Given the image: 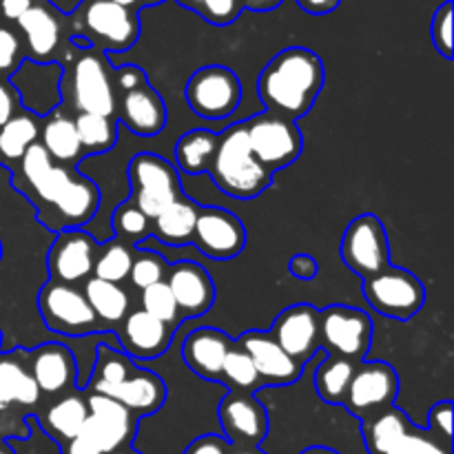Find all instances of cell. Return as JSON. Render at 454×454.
Masks as SVG:
<instances>
[{
	"label": "cell",
	"instance_id": "d6986e66",
	"mask_svg": "<svg viewBox=\"0 0 454 454\" xmlns=\"http://www.w3.org/2000/svg\"><path fill=\"white\" fill-rule=\"evenodd\" d=\"M16 27L18 34L22 35V44L34 62H47L60 47L62 25L49 3L34 0V4L18 18Z\"/></svg>",
	"mask_w": 454,
	"mask_h": 454
},
{
	"label": "cell",
	"instance_id": "52a82bcc",
	"mask_svg": "<svg viewBox=\"0 0 454 454\" xmlns=\"http://www.w3.org/2000/svg\"><path fill=\"white\" fill-rule=\"evenodd\" d=\"M38 306L44 324L62 335L80 337L98 328V317L93 315L87 297L71 284L49 282L40 291Z\"/></svg>",
	"mask_w": 454,
	"mask_h": 454
},
{
	"label": "cell",
	"instance_id": "1f68e13d",
	"mask_svg": "<svg viewBox=\"0 0 454 454\" xmlns=\"http://www.w3.org/2000/svg\"><path fill=\"white\" fill-rule=\"evenodd\" d=\"M84 419H87V402L78 395H67L47 411L44 428L65 446L67 442L78 439Z\"/></svg>",
	"mask_w": 454,
	"mask_h": 454
},
{
	"label": "cell",
	"instance_id": "ba28073f",
	"mask_svg": "<svg viewBox=\"0 0 454 454\" xmlns=\"http://www.w3.org/2000/svg\"><path fill=\"white\" fill-rule=\"evenodd\" d=\"M71 91L80 114L111 118L115 114V87L105 58L98 51L80 53L71 67Z\"/></svg>",
	"mask_w": 454,
	"mask_h": 454
},
{
	"label": "cell",
	"instance_id": "ab89813d",
	"mask_svg": "<svg viewBox=\"0 0 454 454\" xmlns=\"http://www.w3.org/2000/svg\"><path fill=\"white\" fill-rule=\"evenodd\" d=\"M222 380H226L238 390H253L260 384V375H257L251 357L242 348H231L226 353L224 364H222Z\"/></svg>",
	"mask_w": 454,
	"mask_h": 454
},
{
	"label": "cell",
	"instance_id": "b9f144b4",
	"mask_svg": "<svg viewBox=\"0 0 454 454\" xmlns=\"http://www.w3.org/2000/svg\"><path fill=\"white\" fill-rule=\"evenodd\" d=\"M186 9H193L195 13L207 22L217 27H226L242 13V0H177Z\"/></svg>",
	"mask_w": 454,
	"mask_h": 454
},
{
	"label": "cell",
	"instance_id": "bcb514c9",
	"mask_svg": "<svg viewBox=\"0 0 454 454\" xmlns=\"http://www.w3.org/2000/svg\"><path fill=\"white\" fill-rule=\"evenodd\" d=\"M430 34H433V44L437 51L443 58H452V0H446L434 12Z\"/></svg>",
	"mask_w": 454,
	"mask_h": 454
},
{
	"label": "cell",
	"instance_id": "e575fe53",
	"mask_svg": "<svg viewBox=\"0 0 454 454\" xmlns=\"http://www.w3.org/2000/svg\"><path fill=\"white\" fill-rule=\"evenodd\" d=\"M133 264V251L122 239H111L105 247L98 248L96 262H93V275L105 282L120 284L129 278Z\"/></svg>",
	"mask_w": 454,
	"mask_h": 454
},
{
	"label": "cell",
	"instance_id": "4fadbf2b",
	"mask_svg": "<svg viewBox=\"0 0 454 454\" xmlns=\"http://www.w3.org/2000/svg\"><path fill=\"white\" fill-rule=\"evenodd\" d=\"M193 242L204 255L213 257V260H229L244 248L247 231H244L242 222L224 208H200Z\"/></svg>",
	"mask_w": 454,
	"mask_h": 454
},
{
	"label": "cell",
	"instance_id": "ee69618b",
	"mask_svg": "<svg viewBox=\"0 0 454 454\" xmlns=\"http://www.w3.org/2000/svg\"><path fill=\"white\" fill-rule=\"evenodd\" d=\"M22 40L20 34L7 22H0V78L13 75L22 65Z\"/></svg>",
	"mask_w": 454,
	"mask_h": 454
},
{
	"label": "cell",
	"instance_id": "be15d7a7",
	"mask_svg": "<svg viewBox=\"0 0 454 454\" xmlns=\"http://www.w3.org/2000/svg\"><path fill=\"white\" fill-rule=\"evenodd\" d=\"M145 3H162V0H142V4Z\"/></svg>",
	"mask_w": 454,
	"mask_h": 454
},
{
	"label": "cell",
	"instance_id": "03108f58",
	"mask_svg": "<svg viewBox=\"0 0 454 454\" xmlns=\"http://www.w3.org/2000/svg\"><path fill=\"white\" fill-rule=\"evenodd\" d=\"M0 253H3V247H0Z\"/></svg>",
	"mask_w": 454,
	"mask_h": 454
},
{
	"label": "cell",
	"instance_id": "d590c367",
	"mask_svg": "<svg viewBox=\"0 0 454 454\" xmlns=\"http://www.w3.org/2000/svg\"><path fill=\"white\" fill-rule=\"evenodd\" d=\"M75 131H78V140L82 149L87 151H106L114 146L118 129L111 118L96 114H78L74 120Z\"/></svg>",
	"mask_w": 454,
	"mask_h": 454
},
{
	"label": "cell",
	"instance_id": "681fc988",
	"mask_svg": "<svg viewBox=\"0 0 454 454\" xmlns=\"http://www.w3.org/2000/svg\"><path fill=\"white\" fill-rule=\"evenodd\" d=\"M229 443L224 442L217 434H207V437H200L186 448L184 454H229Z\"/></svg>",
	"mask_w": 454,
	"mask_h": 454
},
{
	"label": "cell",
	"instance_id": "9f6ffc18",
	"mask_svg": "<svg viewBox=\"0 0 454 454\" xmlns=\"http://www.w3.org/2000/svg\"><path fill=\"white\" fill-rule=\"evenodd\" d=\"M62 454H100V452L93 450L91 446H87V443L80 442V439H74V442H67L65 446H62Z\"/></svg>",
	"mask_w": 454,
	"mask_h": 454
},
{
	"label": "cell",
	"instance_id": "c3c4849f",
	"mask_svg": "<svg viewBox=\"0 0 454 454\" xmlns=\"http://www.w3.org/2000/svg\"><path fill=\"white\" fill-rule=\"evenodd\" d=\"M146 84L145 74L142 69H137L136 65H127V67H120L115 71V78H114V87H120L124 93L133 91V89H140Z\"/></svg>",
	"mask_w": 454,
	"mask_h": 454
},
{
	"label": "cell",
	"instance_id": "91938a15",
	"mask_svg": "<svg viewBox=\"0 0 454 454\" xmlns=\"http://www.w3.org/2000/svg\"><path fill=\"white\" fill-rule=\"evenodd\" d=\"M229 454H266V452H262L260 448H233V450H229Z\"/></svg>",
	"mask_w": 454,
	"mask_h": 454
},
{
	"label": "cell",
	"instance_id": "30bf717a",
	"mask_svg": "<svg viewBox=\"0 0 454 454\" xmlns=\"http://www.w3.org/2000/svg\"><path fill=\"white\" fill-rule=\"evenodd\" d=\"M341 257L364 279L388 269V238L375 215H359L350 222L341 238Z\"/></svg>",
	"mask_w": 454,
	"mask_h": 454
},
{
	"label": "cell",
	"instance_id": "836d02e7",
	"mask_svg": "<svg viewBox=\"0 0 454 454\" xmlns=\"http://www.w3.org/2000/svg\"><path fill=\"white\" fill-rule=\"evenodd\" d=\"M355 368L357 366L353 359L340 357V355L324 359V364L315 372V386H317L319 397L328 403H344Z\"/></svg>",
	"mask_w": 454,
	"mask_h": 454
},
{
	"label": "cell",
	"instance_id": "816d5d0a",
	"mask_svg": "<svg viewBox=\"0 0 454 454\" xmlns=\"http://www.w3.org/2000/svg\"><path fill=\"white\" fill-rule=\"evenodd\" d=\"M288 270L295 275L297 279H313L317 275V260L309 253H297L295 257H291L288 262Z\"/></svg>",
	"mask_w": 454,
	"mask_h": 454
},
{
	"label": "cell",
	"instance_id": "4dcf8cb0",
	"mask_svg": "<svg viewBox=\"0 0 454 454\" xmlns=\"http://www.w3.org/2000/svg\"><path fill=\"white\" fill-rule=\"evenodd\" d=\"M43 149L51 155L53 162L71 164L82 153V145L78 140L74 120L67 115H51L43 127Z\"/></svg>",
	"mask_w": 454,
	"mask_h": 454
},
{
	"label": "cell",
	"instance_id": "4316f807",
	"mask_svg": "<svg viewBox=\"0 0 454 454\" xmlns=\"http://www.w3.org/2000/svg\"><path fill=\"white\" fill-rule=\"evenodd\" d=\"M84 297L91 306L98 322L118 324L129 313V295L120 284L105 282V279L89 278L84 282Z\"/></svg>",
	"mask_w": 454,
	"mask_h": 454
},
{
	"label": "cell",
	"instance_id": "ffe728a7",
	"mask_svg": "<svg viewBox=\"0 0 454 454\" xmlns=\"http://www.w3.org/2000/svg\"><path fill=\"white\" fill-rule=\"evenodd\" d=\"M173 328L160 319L151 317L142 309L129 310L120 328V344L129 357L153 359L160 357L171 344Z\"/></svg>",
	"mask_w": 454,
	"mask_h": 454
},
{
	"label": "cell",
	"instance_id": "f35d334b",
	"mask_svg": "<svg viewBox=\"0 0 454 454\" xmlns=\"http://www.w3.org/2000/svg\"><path fill=\"white\" fill-rule=\"evenodd\" d=\"M136 368L131 366L127 357L122 353L114 348H106V346H100L98 348L96 357V368H93L91 386L96 384H120V381L127 380Z\"/></svg>",
	"mask_w": 454,
	"mask_h": 454
},
{
	"label": "cell",
	"instance_id": "e7e4bbea",
	"mask_svg": "<svg viewBox=\"0 0 454 454\" xmlns=\"http://www.w3.org/2000/svg\"><path fill=\"white\" fill-rule=\"evenodd\" d=\"M0 341H3V335H0Z\"/></svg>",
	"mask_w": 454,
	"mask_h": 454
},
{
	"label": "cell",
	"instance_id": "9a60e30c",
	"mask_svg": "<svg viewBox=\"0 0 454 454\" xmlns=\"http://www.w3.org/2000/svg\"><path fill=\"white\" fill-rule=\"evenodd\" d=\"M98 244L84 231H65L58 235L49 253V269L56 282L78 284L87 282L93 273V262H96Z\"/></svg>",
	"mask_w": 454,
	"mask_h": 454
},
{
	"label": "cell",
	"instance_id": "7a4b0ae2",
	"mask_svg": "<svg viewBox=\"0 0 454 454\" xmlns=\"http://www.w3.org/2000/svg\"><path fill=\"white\" fill-rule=\"evenodd\" d=\"M208 171L215 184L231 198H255L270 184V171L253 155L242 124L217 136V149Z\"/></svg>",
	"mask_w": 454,
	"mask_h": 454
},
{
	"label": "cell",
	"instance_id": "f907efd6",
	"mask_svg": "<svg viewBox=\"0 0 454 454\" xmlns=\"http://www.w3.org/2000/svg\"><path fill=\"white\" fill-rule=\"evenodd\" d=\"M18 93L4 78H0V127L16 115Z\"/></svg>",
	"mask_w": 454,
	"mask_h": 454
},
{
	"label": "cell",
	"instance_id": "7402d4cb",
	"mask_svg": "<svg viewBox=\"0 0 454 454\" xmlns=\"http://www.w3.org/2000/svg\"><path fill=\"white\" fill-rule=\"evenodd\" d=\"M242 350L251 357L260 380L273 381V384H291L300 377L301 362L284 353V348L270 337V333H248V335H244Z\"/></svg>",
	"mask_w": 454,
	"mask_h": 454
},
{
	"label": "cell",
	"instance_id": "f5cc1de1",
	"mask_svg": "<svg viewBox=\"0 0 454 454\" xmlns=\"http://www.w3.org/2000/svg\"><path fill=\"white\" fill-rule=\"evenodd\" d=\"M34 4V0H0V22H18V18Z\"/></svg>",
	"mask_w": 454,
	"mask_h": 454
},
{
	"label": "cell",
	"instance_id": "ac0fdd59",
	"mask_svg": "<svg viewBox=\"0 0 454 454\" xmlns=\"http://www.w3.org/2000/svg\"><path fill=\"white\" fill-rule=\"evenodd\" d=\"M270 337L297 362L309 359L319 344V313L306 304L291 306L273 324Z\"/></svg>",
	"mask_w": 454,
	"mask_h": 454
},
{
	"label": "cell",
	"instance_id": "7c38bea8",
	"mask_svg": "<svg viewBox=\"0 0 454 454\" xmlns=\"http://www.w3.org/2000/svg\"><path fill=\"white\" fill-rule=\"evenodd\" d=\"M395 395H397V375L393 368L388 364L368 362L355 368L344 403L350 412L368 419L393 406Z\"/></svg>",
	"mask_w": 454,
	"mask_h": 454
},
{
	"label": "cell",
	"instance_id": "94428289",
	"mask_svg": "<svg viewBox=\"0 0 454 454\" xmlns=\"http://www.w3.org/2000/svg\"><path fill=\"white\" fill-rule=\"evenodd\" d=\"M0 454H16V450H13L4 439H0Z\"/></svg>",
	"mask_w": 454,
	"mask_h": 454
},
{
	"label": "cell",
	"instance_id": "cb8c5ba5",
	"mask_svg": "<svg viewBox=\"0 0 454 454\" xmlns=\"http://www.w3.org/2000/svg\"><path fill=\"white\" fill-rule=\"evenodd\" d=\"M233 348L229 337L215 328H198L182 346V357L195 375L204 380H220L226 353Z\"/></svg>",
	"mask_w": 454,
	"mask_h": 454
},
{
	"label": "cell",
	"instance_id": "11a10c76",
	"mask_svg": "<svg viewBox=\"0 0 454 454\" xmlns=\"http://www.w3.org/2000/svg\"><path fill=\"white\" fill-rule=\"evenodd\" d=\"M284 0H242V9H251V12H270L278 9Z\"/></svg>",
	"mask_w": 454,
	"mask_h": 454
},
{
	"label": "cell",
	"instance_id": "44dd1931",
	"mask_svg": "<svg viewBox=\"0 0 454 454\" xmlns=\"http://www.w3.org/2000/svg\"><path fill=\"white\" fill-rule=\"evenodd\" d=\"M91 390L98 395H106V397L115 399L127 411H131L133 415L155 412L164 403V397H167L162 380L153 375V372L140 371V368H136L120 384H96L91 386Z\"/></svg>",
	"mask_w": 454,
	"mask_h": 454
},
{
	"label": "cell",
	"instance_id": "e0dca14e",
	"mask_svg": "<svg viewBox=\"0 0 454 454\" xmlns=\"http://www.w3.org/2000/svg\"><path fill=\"white\" fill-rule=\"evenodd\" d=\"M40 399V390L29 368L18 355H0V439L12 437L13 408H31Z\"/></svg>",
	"mask_w": 454,
	"mask_h": 454
},
{
	"label": "cell",
	"instance_id": "484cf974",
	"mask_svg": "<svg viewBox=\"0 0 454 454\" xmlns=\"http://www.w3.org/2000/svg\"><path fill=\"white\" fill-rule=\"evenodd\" d=\"M98 202H100V193H98L96 186L89 180H84V177L71 176L65 189L53 200L51 207L62 217L65 226H78L91 220L98 208Z\"/></svg>",
	"mask_w": 454,
	"mask_h": 454
},
{
	"label": "cell",
	"instance_id": "74e56055",
	"mask_svg": "<svg viewBox=\"0 0 454 454\" xmlns=\"http://www.w3.org/2000/svg\"><path fill=\"white\" fill-rule=\"evenodd\" d=\"M142 310L149 313L151 317L164 322L168 328H176L182 319L180 309H177L167 282H158L142 291Z\"/></svg>",
	"mask_w": 454,
	"mask_h": 454
},
{
	"label": "cell",
	"instance_id": "d6a6232c",
	"mask_svg": "<svg viewBox=\"0 0 454 454\" xmlns=\"http://www.w3.org/2000/svg\"><path fill=\"white\" fill-rule=\"evenodd\" d=\"M217 149V136L211 131H204V129H198V131H191L186 136L180 137L176 146V160L177 167L184 173H191V176H200V173L207 171L211 167V160L215 155Z\"/></svg>",
	"mask_w": 454,
	"mask_h": 454
},
{
	"label": "cell",
	"instance_id": "d4e9b609",
	"mask_svg": "<svg viewBox=\"0 0 454 454\" xmlns=\"http://www.w3.org/2000/svg\"><path fill=\"white\" fill-rule=\"evenodd\" d=\"M120 118L137 136H155L167 122V109L151 87L127 91L120 105Z\"/></svg>",
	"mask_w": 454,
	"mask_h": 454
},
{
	"label": "cell",
	"instance_id": "6125c7cd",
	"mask_svg": "<svg viewBox=\"0 0 454 454\" xmlns=\"http://www.w3.org/2000/svg\"><path fill=\"white\" fill-rule=\"evenodd\" d=\"M111 454H140V452H136V450H127V448H122V450H118V452H111Z\"/></svg>",
	"mask_w": 454,
	"mask_h": 454
},
{
	"label": "cell",
	"instance_id": "603a6c76",
	"mask_svg": "<svg viewBox=\"0 0 454 454\" xmlns=\"http://www.w3.org/2000/svg\"><path fill=\"white\" fill-rule=\"evenodd\" d=\"M29 375L44 395L69 390L75 380V359L69 348L60 344H44L34 350L29 359Z\"/></svg>",
	"mask_w": 454,
	"mask_h": 454
},
{
	"label": "cell",
	"instance_id": "7bdbcfd3",
	"mask_svg": "<svg viewBox=\"0 0 454 454\" xmlns=\"http://www.w3.org/2000/svg\"><path fill=\"white\" fill-rule=\"evenodd\" d=\"M114 229L120 238L127 242H140L151 233V220L142 211H137L133 204H124L115 211Z\"/></svg>",
	"mask_w": 454,
	"mask_h": 454
},
{
	"label": "cell",
	"instance_id": "6da1fadb",
	"mask_svg": "<svg viewBox=\"0 0 454 454\" xmlns=\"http://www.w3.org/2000/svg\"><path fill=\"white\" fill-rule=\"evenodd\" d=\"M324 65L317 53L304 47H291L279 51L262 71L257 91L264 105L278 118L291 122L313 106L322 91Z\"/></svg>",
	"mask_w": 454,
	"mask_h": 454
},
{
	"label": "cell",
	"instance_id": "680465c9",
	"mask_svg": "<svg viewBox=\"0 0 454 454\" xmlns=\"http://www.w3.org/2000/svg\"><path fill=\"white\" fill-rule=\"evenodd\" d=\"M111 3L122 4V7H129V9H136V12L142 7V0H111Z\"/></svg>",
	"mask_w": 454,
	"mask_h": 454
},
{
	"label": "cell",
	"instance_id": "db71d44e",
	"mask_svg": "<svg viewBox=\"0 0 454 454\" xmlns=\"http://www.w3.org/2000/svg\"><path fill=\"white\" fill-rule=\"evenodd\" d=\"M341 0H297L301 9L306 13H313V16H324V13H331L340 7Z\"/></svg>",
	"mask_w": 454,
	"mask_h": 454
},
{
	"label": "cell",
	"instance_id": "3957f363",
	"mask_svg": "<svg viewBox=\"0 0 454 454\" xmlns=\"http://www.w3.org/2000/svg\"><path fill=\"white\" fill-rule=\"evenodd\" d=\"M78 25L87 35V43L105 51H127L140 35L136 9L111 0H82L78 7Z\"/></svg>",
	"mask_w": 454,
	"mask_h": 454
},
{
	"label": "cell",
	"instance_id": "8d00e7d4",
	"mask_svg": "<svg viewBox=\"0 0 454 454\" xmlns=\"http://www.w3.org/2000/svg\"><path fill=\"white\" fill-rule=\"evenodd\" d=\"M84 402H87L89 415L98 417L105 424H109L111 428L122 433L127 439H133V434H136V415L131 411H127L122 403L98 393H91Z\"/></svg>",
	"mask_w": 454,
	"mask_h": 454
},
{
	"label": "cell",
	"instance_id": "f6af8a7d",
	"mask_svg": "<svg viewBox=\"0 0 454 454\" xmlns=\"http://www.w3.org/2000/svg\"><path fill=\"white\" fill-rule=\"evenodd\" d=\"M388 454H450V443H442L437 439L428 437L424 433H415V430H408Z\"/></svg>",
	"mask_w": 454,
	"mask_h": 454
},
{
	"label": "cell",
	"instance_id": "7dc6e473",
	"mask_svg": "<svg viewBox=\"0 0 454 454\" xmlns=\"http://www.w3.org/2000/svg\"><path fill=\"white\" fill-rule=\"evenodd\" d=\"M430 426L443 434V442H450L452 437V403L442 402L430 411Z\"/></svg>",
	"mask_w": 454,
	"mask_h": 454
},
{
	"label": "cell",
	"instance_id": "9c48e42d",
	"mask_svg": "<svg viewBox=\"0 0 454 454\" xmlns=\"http://www.w3.org/2000/svg\"><path fill=\"white\" fill-rule=\"evenodd\" d=\"M253 155L264 168H282L295 162L301 153V136L297 127L278 115H257L244 124Z\"/></svg>",
	"mask_w": 454,
	"mask_h": 454
},
{
	"label": "cell",
	"instance_id": "60d3db41",
	"mask_svg": "<svg viewBox=\"0 0 454 454\" xmlns=\"http://www.w3.org/2000/svg\"><path fill=\"white\" fill-rule=\"evenodd\" d=\"M167 262L158 255V253L142 251L137 255H133L131 270H129V279L136 288L145 291V288L153 286V284L164 282L167 278Z\"/></svg>",
	"mask_w": 454,
	"mask_h": 454
},
{
	"label": "cell",
	"instance_id": "277c9868",
	"mask_svg": "<svg viewBox=\"0 0 454 454\" xmlns=\"http://www.w3.org/2000/svg\"><path fill=\"white\" fill-rule=\"evenodd\" d=\"M129 177L133 184V207L155 220L168 204L180 198V182L176 168L153 153H140L133 158Z\"/></svg>",
	"mask_w": 454,
	"mask_h": 454
},
{
	"label": "cell",
	"instance_id": "5bb4252c",
	"mask_svg": "<svg viewBox=\"0 0 454 454\" xmlns=\"http://www.w3.org/2000/svg\"><path fill=\"white\" fill-rule=\"evenodd\" d=\"M220 424L235 448H257L269 433L264 406L242 393L229 395L220 403Z\"/></svg>",
	"mask_w": 454,
	"mask_h": 454
},
{
	"label": "cell",
	"instance_id": "f1b7e54d",
	"mask_svg": "<svg viewBox=\"0 0 454 454\" xmlns=\"http://www.w3.org/2000/svg\"><path fill=\"white\" fill-rule=\"evenodd\" d=\"M411 430V421L406 415L395 408H386V411L377 412V415L368 417L364 424V439H366L368 452L371 454H388L390 448Z\"/></svg>",
	"mask_w": 454,
	"mask_h": 454
},
{
	"label": "cell",
	"instance_id": "8fae6325",
	"mask_svg": "<svg viewBox=\"0 0 454 454\" xmlns=\"http://www.w3.org/2000/svg\"><path fill=\"white\" fill-rule=\"evenodd\" d=\"M319 340L340 357H364L372 340L371 317L364 310L331 306L319 313Z\"/></svg>",
	"mask_w": 454,
	"mask_h": 454
},
{
	"label": "cell",
	"instance_id": "5b68a950",
	"mask_svg": "<svg viewBox=\"0 0 454 454\" xmlns=\"http://www.w3.org/2000/svg\"><path fill=\"white\" fill-rule=\"evenodd\" d=\"M186 102L198 115L208 120L229 118L239 105L242 84L229 67L211 65L198 69L186 84Z\"/></svg>",
	"mask_w": 454,
	"mask_h": 454
},
{
	"label": "cell",
	"instance_id": "83f0119b",
	"mask_svg": "<svg viewBox=\"0 0 454 454\" xmlns=\"http://www.w3.org/2000/svg\"><path fill=\"white\" fill-rule=\"evenodd\" d=\"M200 208L189 200L177 198L176 202L168 204L158 217H155V233L171 247H184L193 239L195 220H198Z\"/></svg>",
	"mask_w": 454,
	"mask_h": 454
},
{
	"label": "cell",
	"instance_id": "f546056e",
	"mask_svg": "<svg viewBox=\"0 0 454 454\" xmlns=\"http://www.w3.org/2000/svg\"><path fill=\"white\" fill-rule=\"evenodd\" d=\"M35 142H38V122L34 115L16 114L0 127V164L4 167L18 164Z\"/></svg>",
	"mask_w": 454,
	"mask_h": 454
},
{
	"label": "cell",
	"instance_id": "6f0895ef",
	"mask_svg": "<svg viewBox=\"0 0 454 454\" xmlns=\"http://www.w3.org/2000/svg\"><path fill=\"white\" fill-rule=\"evenodd\" d=\"M301 454H340V452L331 450V448H324V446H313V448H306Z\"/></svg>",
	"mask_w": 454,
	"mask_h": 454
},
{
	"label": "cell",
	"instance_id": "2e32d148",
	"mask_svg": "<svg viewBox=\"0 0 454 454\" xmlns=\"http://www.w3.org/2000/svg\"><path fill=\"white\" fill-rule=\"evenodd\" d=\"M164 282H167L180 313H184L186 317L204 315L215 300L211 278L195 262H177V264L168 266Z\"/></svg>",
	"mask_w": 454,
	"mask_h": 454
},
{
	"label": "cell",
	"instance_id": "8992f818",
	"mask_svg": "<svg viewBox=\"0 0 454 454\" xmlns=\"http://www.w3.org/2000/svg\"><path fill=\"white\" fill-rule=\"evenodd\" d=\"M364 295L377 313L390 319H411L426 300L424 286L415 275L390 266L364 282Z\"/></svg>",
	"mask_w": 454,
	"mask_h": 454
}]
</instances>
